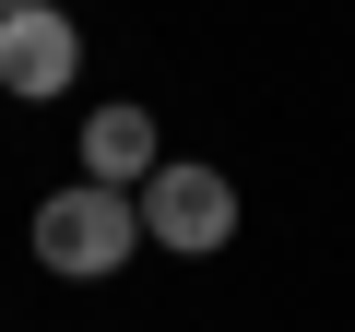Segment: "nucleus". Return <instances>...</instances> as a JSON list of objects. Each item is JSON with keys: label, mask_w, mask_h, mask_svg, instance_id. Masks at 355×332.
Masks as SVG:
<instances>
[{"label": "nucleus", "mask_w": 355, "mask_h": 332, "mask_svg": "<svg viewBox=\"0 0 355 332\" xmlns=\"http://www.w3.org/2000/svg\"><path fill=\"white\" fill-rule=\"evenodd\" d=\"M142 249V214H130V190H48L36 202V261L60 273V285H107L119 261Z\"/></svg>", "instance_id": "1"}, {"label": "nucleus", "mask_w": 355, "mask_h": 332, "mask_svg": "<svg viewBox=\"0 0 355 332\" xmlns=\"http://www.w3.org/2000/svg\"><path fill=\"white\" fill-rule=\"evenodd\" d=\"M130 214H142V238L178 249V261L237 238V190H225V166H154V179L130 190Z\"/></svg>", "instance_id": "2"}, {"label": "nucleus", "mask_w": 355, "mask_h": 332, "mask_svg": "<svg viewBox=\"0 0 355 332\" xmlns=\"http://www.w3.org/2000/svg\"><path fill=\"white\" fill-rule=\"evenodd\" d=\"M71 72H83V36H71V13H48V0H12L0 13V95H71Z\"/></svg>", "instance_id": "3"}, {"label": "nucleus", "mask_w": 355, "mask_h": 332, "mask_svg": "<svg viewBox=\"0 0 355 332\" xmlns=\"http://www.w3.org/2000/svg\"><path fill=\"white\" fill-rule=\"evenodd\" d=\"M83 179L95 190H142L154 179V107H95L83 119Z\"/></svg>", "instance_id": "4"}]
</instances>
